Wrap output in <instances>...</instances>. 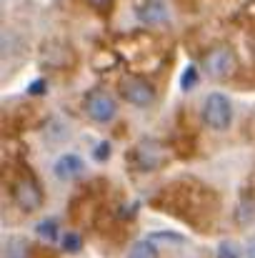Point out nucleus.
<instances>
[{
    "instance_id": "f257e3e1",
    "label": "nucleus",
    "mask_w": 255,
    "mask_h": 258,
    "mask_svg": "<svg viewBox=\"0 0 255 258\" xmlns=\"http://www.w3.org/2000/svg\"><path fill=\"white\" fill-rule=\"evenodd\" d=\"M203 123L213 131H228L233 123V103L225 93H210L203 100Z\"/></svg>"
},
{
    "instance_id": "f03ea898",
    "label": "nucleus",
    "mask_w": 255,
    "mask_h": 258,
    "mask_svg": "<svg viewBox=\"0 0 255 258\" xmlns=\"http://www.w3.org/2000/svg\"><path fill=\"white\" fill-rule=\"evenodd\" d=\"M133 158H135V163H138L140 171H158L168 161V151L163 148V143H158L153 138H143L135 146Z\"/></svg>"
},
{
    "instance_id": "7ed1b4c3",
    "label": "nucleus",
    "mask_w": 255,
    "mask_h": 258,
    "mask_svg": "<svg viewBox=\"0 0 255 258\" xmlns=\"http://www.w3.org/2000/svg\"><path fill=\"white\" fill-rule=\"evenodd\" d=\"M203 71H205L210 78H215V81H223V78L233 76V71H235V55H233V50L225 48V45L213 48V50L203 58Z\"/></svg>"
},
{
    "instance_id": "20e7f679",
    "label": "nucleus",
    "mask_w": 255,
    "mask_h": 258,
    "mask_svg": "<svg viewBox=\"0 0 255 258\" xmlns=\"http://www.w3.org/2000/svg\"><path fill=\"white\" fill-rule=\"evenodd\" d=\"M85 113L95 123H110L115 118V113H118V105H115V100H113L110 93H105V90H90L85 95Z\"/></svg>"
},
{
    "instance_id": "39448f33",
    "label": "nucleus",
    "mask_w": 255,
    "mask_h": 258,
    "mask_svg": "<svg viewBox=\"0 0 255 258\" xmlns=\"http://www.w3.org/2000/svg\"><path fill=\"white\" fill-rule=\"evenodd\" d=\"M13 198H15V203H18L20 211L33 213V211L40 208V203H43V190H40V185H38L33 178H20V180L13 185Z\"/></svg>"
},
{
    "instance_id": "423d86ee",
    "label": "nucleus",
    "mask_w": 255,
    "mask_h": 258,
    "mask_svg": "<svg viewBox=\"0 0 255 258\" xmlns=\"http://www.w3.org/2000/svg\"><path fill=\"white\" fill-rule=\"evenodd\" d=\"M120 95L130 103V105H138V108H145L155 100V90L148 81L143 78H125L120 83Z\"/></svg>"
},
{
    "instance_id": "0eeeda50",
    "label": "nucleus",
    "mask_w": 255,
    "mask_h": 258,
    "mask_svg": "<svg viewBox=\"0 0 255 258\" xmlns=\"http://www.w3.org/2000/svg\"><path fill=\"white\" fill-rule=\"evenodd\" d=\"M135 18L143 25L158 28V25H168L170 13H168L165 0H138L135 3Z\"/></svg>"
},
{
    "instance_id": "6e6552de",
    "label": "nucleus",
    "mask_w": 255,
    "mask_h": 258,
    "mask_svg": "<svg viewBox=\"0 0 255 258\" xmlns=\"http://www.w3.org/2000/svg\"><path fill=\"white\" fill-rule=\"evenodd\" d=\"M83 171H85V161L80 156H75V153L60 156V158L55 161V166H53L55 178H60V180H73V178H78Z\"/></svg>"
},
{
    "instance_id": "1a4fd4ad",
    "label": "nucleus",
    "mask_w": 255,
    "mask_h": 258,
    "mask_svg": "<svg viewBox=\"0 0 255 258\" xmlns=\"http://www.w3.org/2000/svg\"><path fill=\"white\" fill-rule=\"evenodd\" d=\"M3 258H28V241L20 236H10L3 243Z\"/></svg>"
},
{
    "instance_id": "9d476101",
    "label": "nucleus",
    "mask_w": 255,
    "mask_h": 258,
    "mask_svg": "<svg viewBox=\"0 0 255 258\" xmlns=\"http://www.w3.org/2000/svg\"><path fill=\"white\" fill-rule=\"evenodd\" d=\"M128 258H160V253L153 241H138V243H133Z\"/></svg>"
},
{
    "instance_id": "9b49d317",
    "label": "nucleus",
    "mask_w": 255,
    "mask_h": 258,
    "mask_svg": "<svg viewBox=\"0 0 255 258\" xmlns=\"http://www.w3.org/2000/svg\"><path fill=\"white\" fill-rule=\"evenodd\" d=\"M38 236L43 238V241H58L60 238V226H58V221H53V218H45V221H40L38 223Z\"/></svg>"
},
{
    "instance_id": "f8f14e48",
    "label": "nucleus",
    "mask_w": 255,
    "mask_h": 258,
    "mask_svg": "<svg viewBox=\"0 0 255 258\" xmlns=\"http://www.w3.org/2000/svg\"><path fill=\"white\" fill-rule=\"evenodd\" d=\"M198 81H200L198 68H195V66H188V68L183 71V76H180V88H183V90H193V88L198 86Z\"/></svg>"
},
{
    "instance_id": "ddd939ff",
    "label": "nucleus",
    "mask_w": 255,
    "mask_h": 258,
    "mask_svg": "<svg viewBox=\"0 0 255 258\" xmlns=\"http://www.w3.org/2000/svg\"><path fill=\"white\" fill-rule=\"evenodd\" d=\"M235 218H238L240 223H250V221L255 218V201H243V203L238 206Z\"/></svg>"
},
{
    "instance_id": "4468645a",
    "label": "nucleus",
    "mask_w": 255,
    "mask_h": 258,
    "mask_svg": "<svg viewBox=\"0 0 255 258\" xmlns=\"http://www.w3.org/2000/svg\"><path fill=\"white\" fill-rule=\"evenodd\" d=\"M80 236L78 233H68V236H63L60 238V246H63V251H68V253H75L78 248H80Z\"/></svg>"
},
{
    "instance_id": "2eb2a0df",
    "label": "nucleus",
    "mask_w": 255,
    "mask_h": 258,
    "mask_svg": "<svg viewBox=\"0 0 255 258\" xmlns=\"http://www.w3.org/2000/svg\"><path fill=\"white\" fill-rule=\"evenodd\" d=\"M218 258H240V248L230 241H223L218 246Z\"/></svg>"
},
{
    "instance_id": "dca6fc26",
    "label": "nucleus",
    "mask_w": 255,
    "mask_h": 258,
    "mask_svg": "<svg viewBox=\"0 0 255 258\" xmlns=\"http://www.w3.org/2000/svg\"><path fill=\"white\" fill-rule=\"evenodd\" d=\"M93 156H95V161H105V158L110 156V146H108V143H100V146H95Z\"/></svg>"
},
{
    "instance_id": "f3484780",
    "label": "nucleus",
    "mask_w": 255,
    "mask_h": 258,
    "mask_svg": "<svg viewBox=\"0 0 255 258\" xmlns=\"http://www.w3.org/2000/svg\"><path fill=\"white\" fill-rule=\"evenodd\" d=\"M45 90V81H35V83H30V93H43Z\"/></svg>"
},
{
    "instance_id": "a211bd4d",
    "label": "nucleus",
    "mask_w": 255,
    "mask_h": 258,
    "mask_svg": "<svg viewBox=\"0 0 255 258\" xmlns=\"http://www.w3.org/2000/svg\"><path fill=\"white\" fill-rule=\"evenodd\" d=\"M248 258H255V238L250 241V246H248Z\"/></svg>"
},
{
    "instance_id": "6ab92c4d",
    "label": "nucleus",
    "mask_w": 255,
    "mask_h": 258,
    "mask_svg": "<svg viewBox=\"0 0 255 258\" xmlns=\"http://www.w3.org/2000/svg\"><path fill=\"white\" fill-rule=\"evenodd\" d=\"M90 3H93V5H98V8H100V5H105V3H110V0H90Z\"/></svg>"
}]
</instances>
